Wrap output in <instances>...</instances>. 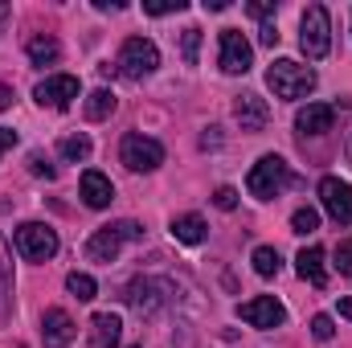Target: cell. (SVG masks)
<instances>
[{
	"instance_id": "1",
	"label": "cell",
	"mask_w": 352,
	"mask_h": 348,
	"mask_svg": "<svg viewBox=\"0 0 352 348\" xmlns=\"http://www.w3.org/2000/svg\"><path fill=\"white\" fill-rule=\"evenodd\" d=\"M299 50L307 54V62L328 58V50H332V17H328L324 4L303 8V17H299Z\"/></svg>"
},
{
	"instance_id": "2",
	"label": "cell",
	"mask_w": 352,
	"mask_h": 348,
	"mask_svg": "<svg viewBox=\"0 0 352 348\" xmlns=\"http://www.w3.org/2000/svg\"><path fill=\"white\" fill-rule=\"evenodd\" d=\"M144 238V226L140 221H111V226H98L87 242V259L90 262H115L123 242H140Z\"/></svg>"
},
{
	"instance_id": "3",
	"label": "cell",
	"mask_w": 352,
	"mask_h": 348,
	"mask_svg": "<svg viewBox=\"0 0 352 348\" xmlns=\"http://www.w3.org/2000/svg\"><path fill=\"white\" fill-rule=\"evenodd\" d=\"M266 87L274 90V98H303V94L316 90V70L311 66H299L291 58H278L266 70Z\"/></svg>"
},
{
	"instance_id": "4",
	"label": "cell",
	"mask_w": 352,
	"mask_h": 348,
	"mask_svg": "<svg viewBox=\"0 0 352 348\" xmlns=\"http://www.w3.org/2000/svg\"><path fill=\"white\" fill-rule=\"evenodd\" d=\"M287 184H295V176H291V164L283 160V156H263L250 176H246V188H250V197H258V201H274Z\"/></svg>"
},
{
	"instance_id": "5",
	"label": "cell",
	"mask_w": 352,
	"mask_h": 348,
	"mask_svg": "<svg viewBox=\"0 0 352 348\" xmlns=\"http://www.w3.org/2000/svg\"><path fill=\"white\" fill-rule=\"evenodd\" d=\"M119 74L123 78H131V83H144L148 74H156V66H160V50L148 41V37H127L123 41V50H119Z\"/></svg>"
},
{
	"instance_id": "6",
	"label": "cell",
	"mask_w": 352,
	"mask_h": 348,
	"mask_svg": "<svg viewBox=\"0 0 352 348\" xmlns=\"http://www.w3.org/2000/svg\"><path fill=\"white\" fill-rule=\"evenodd\" d=\"M119 160H123L131 173H156V168L164 164V144L152 140V135L131 131V135H123V144H119Z\"/></svg>"
},
{
	"instance_id": "7",
	"label": "cell",
	"mask_w": 352,
	"mask_h": 348,
	"mask_svg": "<svg viewBox=\"0 0 352 348\" xmlns=\"http://www.w3.org/2000/svg\"><path fill=\"white\" fill-rule=\"evenodd\" d=\"M12 242H16V254H21L25 262H50L54 254H58V234H54L50 226H41V221L16 226Z\"/></svg>"
},
{
	"instance_id": "8",
	"label": "cell",
	"mask_w": 352,
	"mask_h": 348,
	"mask_svg": "<svg viewBox=\"0 0 352 348\" xmlns=\"http://www.w3.org/2000/svg\"><path fill=\"white\" fill-rule=\"evenodd\" d=\"M217 66L226 74H246L254 66V50L238 29H221V50H217Z\"/></svg>"
},
{
	"instance_id": "9",
	"label": "cell",
	"mask_w": 352,
	"mask_h": 348,
	"mask_svg": "<svg viewBox=\"0 0 352 348\" xmlns=\"http://www.w3.org/2000/svg\"><path fill=\"white\" fill-rule=\"evenodd\" d=\"M238 320L250 324V328H283L287 324V307L274 295H258V299L238 303Z\"/></svg>"
},
{
	"instance_id": "10",
	"label": "cell",
	"mask_w": 352,
	"mask_h": 348,
	"mask_svg": "<svg viewBox=\"0 0 352 348\" xmlns=\"http://www.w3.org/2000/svg\"><path fill=\"white\" fill-rule=\"evenodd\" d=\"M168 295H173V283H164V279H135L123 299H127L140 316H152L156 307L168 303Z\"/></svg>"
},
{
	"instance_id": "11",
	"label": "cell",
	"mask_w": 352,
	"mask_h": 348,
	"mask_svg": "<svg viewBox=\"0 0 352 348\" xmlns=\"http://www.w3.org/2000/svg\"><path fill=\"white\" fill-rule=\"evenodd\" d=\"M320 201H324V209H328L332 221H340V226L352 221V184L349 180L324 176V180H320Z\"/></svg>"
},
{
	"instance_id": "12",
	"label": "cell",
	"mask_w": 352,
	"mask_h": 348,
	"mask_svg": "<svg viewBox=\"0 0 352 348\" xmlns=\"http://www.w3.org/2000/svg\"><path fill=\"white\" fill-rule=\"evenodd\" d=\"M33 98H37L41 107H50V111H66V107L78 98V78H74V74H50L45 83H37Z\"/></svg>"
},
{
	"instance_id": "13",
	"label": "cell",
	"mask_w": 352,
	"mask_h": 348,
	"mask_svg": "<svg viewBox=\"0 0 352 348\" xmlns=\"http://www.w3.org/2000/svg\"><path fill=\"white\" fill-rule=\"evenodd\" d=\"M41 336H45V345L66 348L74 336H78V328H74L70 312H62V307H50V312L41 316Z\"/></svg>"
},
{
	"instance_id": "14",
	"label": "cell",
	"mask_w": 352,
	"mask_h": 348,
	"mask_svg": "<svg viewBox=\"0 0 352 348\" xmlns=\"http://www.w3.org/2000/svg\"><path fill=\"white\" fill-rule=\"evenodd\" d=\"M234 119H238L242 131H263L266 123H270V107H266V98H258V94H242L234 102Z\"/></svg>"
},
{
	"instance_id": "15",
	"label": "cell",
	"mask_w": 352,
	"mask_h": 348,
	"mask_svg": "<svg viewBox=\"0 0 352 348\" xmlns=\"http://www.w3.org/2000/svg\"><path fill=\"white\" fill-rule=\"evenodd\" d=\"M332 123H336V107H328V102H307L295 115V127L303 135H324V131H332Z\"/></svg>"
},
{
	"instance_id": "16",
	"label": "cell",
	"mask_w": 352,
	"mask_h": 348,
	"mask_svg": "<svg viewBox=\"0 0 352 348\" xmlns=\"http://www.w3.org/2000/svg\"><path fill=\"white\" fill-rule=\"evenodd\" d=\"M324 259H328V254H324L320 246H303V250H299V259H295L299 279H307V283H311V287H320V291L328 287V266H324Z\"/></svg>"
},
{
	"instance_id": "17",
	"label": "cell",
	"mask_w": 352,
	"mask_h": 348,
	"mask_svg": "<svg viewBox=\"0 0 352 348\" xmlns=\"http://www.w3.org/2000/svg\"><path fill=\"white\" fill-rule=\"evenodd\" d=\"M123 336V320L115 312H98L90 320V348H115Z\"/></svg>"
},
{
	"instance_id": "18",
	"label": "cell",
	"mask_w": 352,
	"mask_h": 348,
	"mask_svg": "<svg viewBox=\"0 0 352 348\" xmlns=\"http://www.w3.org/2000/svg\"><path fill=\"white\" fill-rule=\"evenodd\" d=\"M82 201H87L90 209H107L111 201H115V184L107 180L102 173H82Z\"/></svg>"
},
{
	"instance_id": "19",
	"label": "cell",
	"mask_w": 352,
	"mask_h": 348,
	"mask_svg": "<svg viewBox=\"0 0 352 348\" xmlns=\"http://www.w3.org/2000/svg\"><path fill=\"white\" fill-rule=\"evenodd\" d=\"M173 238L184 242V246H201V242L209 238V226H205V217H197V213H180L173 221Z\"/></svg>"
},
{
	"instance_id": "20",
	"label": "cell",
	"mask_w": 352,
	"mask_h": 348,
	"mask_svg": "<svg viewBox=\"0 0 352 348\" xmlns=\"http://www.w3.org/2000/svg\"><path fill=\"white\" fill-rule=\"evenodd\" d=\"M25 54H29V62H33V66H54V62L62 58V45H58V37L37 33V37H29Z\"/></svg>"
},
{
	"instance_id": "21",
	"label": "cell",
	"mask_w": 352,
	"mask_h": 348,
	"mask_svg": "<svg viewBox=\"0 0 352 348\" xmlns=\"http://www.w3.org/2000/svg\"><path fill=\"white\" fill-rule=\"evenodd\" d=\"M115 107H119V98H115L107 87H98V90H90V94H87V107H82V111H87L90 123H102V119H111V115H115Z\"/></svg>"
},
{
	"instance_id": "22",
	"label": "cell",
	"mask_w": 352,
	"mask_h": 348,
	"mask_svg": "<svg viewBox=\"0 0 352 348\" xmlns=\"http://www.w3.org/2000/svg\"><path fill=\"white\" fill-rule=\"evenodd\" d=\"M12 307V254H8V242L0 238V320L8 316Z\"/></svg>"
},
{
	"instance_id": "23",
	"label": "cell",
	"mask_w": 352,
	"mask_h": 348,
	"mask_svg": "<svg viewBox=\"0 0 352 348\" xmlns=\"http://www.w3.org/2000/svg\"><path fill=\"white\" fill-rule=\"evenodd\" d=\"M250 262H254V270H258L263 279H274V274L283 270V259H278V250H274V246H258V250L250 254Z\"/></svg>"
},
{
	"instance_id": "24",
	"label": "cell",
	"mask_w": 352,
	"mask_h": 348,
	"mask_svg": "<svg viewBox=\"0 0 352 348\" xmlns=\"http://www.w3.org/2000/svg\"><path fill=\"white\" fill-rule=\"evenodd\" d=\"M66 291H70L74 299H82V303H90V299L98 295V283H94L90 274H82V270H74V274H66Z\"/></svg>"
},
{
	"instance_id": "25",
	"label": "cell",
	"mask_w": 352,
	"mask_h": 348,
	"mask_svg": "<svg viewBox=\"0 0 352 348\" xmlns=\"http://www.w3.org/2000/svg\"><path fill=\"white\" fill-rule=\"evenodd\" d=\"M58 152H62L66 160H74V164H78V160H87V156H90V135H82V131H78V135H66V140L58 144Z\"/></svg>"
},
{
	"instance_id": "26",
	"label": "cell",
	"mask_w": 352,
	"mask_h": 348,
	"mask_svg": "<svg viewBox=\"0 0 352 348\" xmlns=\"http://www.w3.org/2000/svg\"><path fill=\"white\" fill-rule=\"evenodd\" d=\"M316 230H320V213H316V209H295V213H291V234H303V238H307V234H316Z\"/></svg>"
},
{
	"instance_id": "27",
	"label": "cell",
	"mask_w": 352,
	"mask_h": 348,
	"mask_svg": "<svg viewBox=\"0 0 352 348\" xmlns=\"http://www.w3.org/2000/svg\"><path fill=\"white\" fill-rule=\"evenodd\" d=\"M188 0H144V12L148 17H168V12H184Z\"/></svg>"
},
{
	"instance_id": "28",
	"label": "cell",
	"mask_w": 352,
	"mask_h": 348,
	"mask_svg": "<svg viewBox=\"0 0 352 348\" xmlns=\"http://www.w3.org/2000/svg\"><path fill=\"white\" fill-rule=\"evenodd\" d=\"M197 50H201V29H184L180 33V54L188 66H197Z\"/></svg>"
},
{
	"instance_id": "29",
	"label": "cell",
	"mask_w": 352,
	"mask_h": 348,
	"mask_svg": "<svg viewBox=\"0 0 352 348\" xmlns=\"http://www.w3.org/2000/svg\"><path fill=\"white\" fill-rule=\"evenodd\" d=\"M311 336L328 345V340L336 336V324H332V316H316V320H311Z\"/></svg>"
},
{
	"instance_id": "30",
	"label": "cell",
	"mask_w": 352,
	"mask_h": 348,
	"mask_svg": "<svg viewBox=\"0 0 352 348\" xmlns=\"http://www.w3.org/2000/svg\"><path fill=\"white\" fill-rule=\"evenodd\" d=\"M29 173H33V176H45V180H58V168H54L41 152H33V156H29Z\"/></svg>"
},
{
	"instance_id": "31",
	"label": "cell",
	"mask_w": 352,
	"mask_h": 348,
	"mask_svg": "<svg viewBox=\"0 0 352 348\" xmlns=\"http://www.w3.org/2000/svg\"><path fill=\"white\" fill-rule=\"evenodd\" d=\"M332 259H336V262H332V266H336V270H340L344 279H352V242H340Z\"/></svg>"
},
{
	"instance_id": "32",
	"label": "cell",
	"mask_w": 352,
	"mask_h": 348,
	"mask_svg": "<svg viewBox=\"0 0 352 348\" xmlns=\"http://www.w3.org/2000/svg\"><path fill=\"white\" fill-rule=\"evenodd\" d=\"M213 205H217L221 213H230V209H238V193H234L230 184H221V188L213 193Z\"/></svg>"
},
{
	"instance_id": "33",
	"label": "cell",
	"mask_w": 352,
	"mask_h": 348,
	"mask_svg": "<svg viewBox=\"0 0 352 348\" xmlns=\"http://www.w3.org/2000/svg\"><path fill=\"white\" fill-rule=\"evenodd\" d=\"M246 12H250V17H258V21H266V17L274 12V0H250V4H246Z\"/></svg>"
},
{
	"instance_id": "34",
	"label": "cell",
	"mask_w": 352,
	"mask_h": 348,
	"mask_svg": "<svg viewBox=\"0 0 352 348\" xmlns=\"http://www.w3.org/2000/svg\"><path fill=\"white\" fill-rule=\"evenodd\" d=\"M258 41H263V45H270V50L278 45V29H274L270 21H263V29H258Z\"/></svg>"
},
{
	"instance_id": "35",
	"label": "cell",
	"mask_w": 352,
	"mask_h": 348,
	"mask_svg": "<svg viewBox=\"0 0 352 348\" xmlns=\"http://www.w3.org/2000/svg\"><path fill=\"white\" fill-rule=\"evenodd\" d=\"M8 148H16V131H12V127H0V156H4Z\"/></svg>"
},
{
	"instance_id": "36",
	"label": "cell",
	"mask_w": 352,
	"mask_h": 348,
	"mask_svg": "<svg viewBox=\"0 0 352 348\" xmlns=\"http://www.w3.org/2000/svg\"><path fill=\"white\" fill-rule=\"evenodd\" d=\"M94 8H102V12H107V8H111V12H119L123 4H119V0H94Z\"/></svg>"
},
{
	"instance_id": "37",
	"label": "cell",
	"mask_w": 352,
	"mask_h": 348,
	"mask_svg": "<svg viewBox=\"0 0 352 348\" xmlns=\"http://www.w3.org/2000/svg\"><path fill=\"white\" fill-rule=\"evenodd\" d=\"M205 8H209V12H226V8H230V0H205Z\"/></svg>"
},
{
	"instance_id": "38",
	"label": "cell",
	"mask_w": 352,
	"mask_h": 348,
	"mask_svg": "<svg viewBox=\"0 0 352 348\" xmlns=\"http://www.w3.org/2000/svg\"><path fill=\"white\" fill-rule=\"evenodd\" d=\"M340 316H344V320H352V295H344V299H340Z\"/></svg>"
},
{
	"instance_id": "39",
	"label": "cell",
	"mask_w": 352,
	"mask_h": 348,
	"mask_svg": "<svg viewBox=\"0 0 352 348\" xmlns=\"http://www.w3.org/2000/svg\"><path fill=\"white\" fill-rule=\"evenodd\" d=\"M8 102H12V90L0 87V111H8Z\"/></svg>"
},
{
	"instance_id": "40",
	"label": "cell",
	"mask_w": 352,
	"mask_h": 348,
	"mask_svg": "<svg viewBox=\"0 0 352 348\" xmlns=\"http://www.w3.org/2000/svg\"><path fill=\"white\" fill-rule=\"evenodd\" d=\"M21 348H29V345H21Z\"/></svg>"
}]
</instances>
